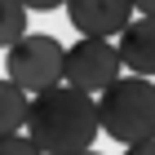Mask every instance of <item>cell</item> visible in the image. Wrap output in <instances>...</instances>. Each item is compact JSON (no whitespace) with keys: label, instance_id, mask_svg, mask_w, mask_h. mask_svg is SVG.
Here are the masks:
<instances>
[{"label":"cell","instance_id":"cell-1","mask_svg":"<svg viewBox=\"0 0 155 155\" xmlns=\"http://www.w3.org/2000/svg\"><path fill=\"white\" fill-rule=\"evenodd\" d=\"M97 133H102V124H97L93 93H84L67 80L31 93V102H27V137L45 155H75L93 146Z\"/></svg>","mask_w":155,"mask_h":155},{"label":"cell","instance_id":"cell-2","mask_svg":"<svg viewBox=\"0 0 155 155\" xmlns=\"http://www.w3.org/2000/svg\"><path fill=\"white\" fill-rule=\"evenodd\" d=\"M97 124L115 142H142L155 137V80L151 75H115L97 93Z\"/></svg>","mask_w":155,"mask_h":155},{"label":"cell","instance_id":"cell-3","mask_svg":"<svg viewBox=\"0 0 155 155\" xmlns=\"http://www.w3.org/2000/svg\"><path fill=\"white\" fill-rule=\"evenodd\" d=\"M62 62H67V49L58 36H45V31H27L5 49V75H9L18 89L27 93H40L49 84L62 80Z\"/></svg>","mask_w":155,"mask_h":155},{"label":"cell","instance_id":"cell-4","mask_svg":"<svg viewBox=\"0 0 155 155\" xmlns=\"http://www.w3.org/2000/svg\"><path fill=\"white\" fill-rule=\"evenodd\" d=\"M120 71H124V62H120V49L111 36H80L62 62V80L84 93H102Z\"/></svg>","mask_w":155,"mask_h":155},{"label":"cell","instance_id":"cell-5","mask_svg":"<svg viewBox=\"0 0 155 155\" xmlns=\"http://www.w3.org/2000/svg\"><path fill=\"white\" fill-rule=\"evenodd\" d=\"M67 18L80 36H120L133 18V0H67Z\"/></svg>","mask_w":155,"mask_h":155},{"label":"cell","instance_id":"cell-6","mask_svg":"<svg viewBox=\"0 0 155 155\" xmlns=\"http://www.w3.org/2000/svg\"><path fill=\"white\" fill-rule=\"evenodd\" d=\"M115 49L133 75H155V18L151 13L129 18V27L115 36Z\"/></svg>","mask_w":155,"mask_h":155},{"label":"cell","instance_id":"cell-7","mask_svg":"<svg viewBox=\"0 0 155 155\" xmlns=\"http://www.w3.org/2000/svg\"><path fill=\"white\" fill-rule=\"evenodd\" d=\"M27 89H18V84L5 75L0 80V133H18L27 129Z\"/></svg>","mask_w":155,"mask_h":155},{"label":"cell","instance_id":"cell-8","mask_svg":"<svg viewBox=\"0 0 155 155\" xmlns=\"http://www.w3.org/2000/svg\"><path fill=\"white\" fill-rule=\"evenodd\" d=\"M27 5L22 0H0V49H9L18 36H27Z\"/></svg>","mask_w":155,"mask_h":155},{"label":"cell","instance_id":"cell-9","mask_svg":"<svg viewBox=\"0 0 155 155\" xmlns=\"http://www.w3.org/2000/svg\"><path fill=\"white\" fill-rule=\"evenodd\" d=\"M0 155H45V151L18 129V133H0Z\"/></svg>","mask_w":155,"mask_h":155},{"label":"cell","instance_id":"cell-10","mask_svg":"<svg viewBox=\"0 0 155 155\" xmlns=\"http://www.w3.org/2000/svg\"><path fill=\"white\" fill-rule=\"evenodd\" d=\"M124 155H155V137H142V142H129Z\"/></svg>","mask_w":155,"mask_h":155},{"label":"cell","instance_id":"cell-11","mask_svg":"<svg viewBox=\"0 0 155 155\" xmlns=\"http://www.w3.org/2000/svg\"><path fill=\"white\" fill-rule=\"evenodd\" d=\"M27 9H36V13H49V9H62L67 0H22Z\"/></svg>","mask_w":155,"mask_h":155},{"label":"cell","instance_id":"cell-12","mask_svg":"<svg viewBox=\"0 0 155 155\" xmlns=\"http://www.w3.org/2000/svg\"><path fill=\"white\" fill-rule=\"evenodd\" d=\"M133 9H137V13H151V18H155V0H133Z\"/></svg>","mask_w":155,"mask_h":155},{"label":"cell","instance_id":"cell-13","mask_svg":"<svg viewBox=\"0 0 155 155\" xmlns=\"http://www.w3.org/2000/svg\"><path fill=\"white\" fill-rule=\"evenodd\" d=\"M75 155H97V151H93V146H84V151H75Z\"/></svg>","mask_w":155,"mask_h":155}]
</instances>
